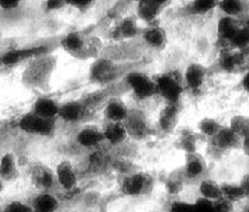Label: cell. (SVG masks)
<instances>
[{"instance_id": "obj_1", "label": "cell", "mask_w": 249, "mask_h": 212, "mask_svg": "<svg viewBox=\"0 0 249 212\" xmlns=\"http://www.w3.org/2000/svg\"><path fill=\"white\" fill-rule=\"evenodd\" d=\"M57 60L53 56L43 54L30 60L21 76L23 86L30 90H45L49 87Z\"/></svg>"}, {"instance_id": "obj_2", "label": "cell", "mask_w": 249, "mask_h": 212, "mask_svg": "<svg viewBox=\"0 0 249 212\" xmlns=\"http://www.w3.org/2000/svg\"><path fill=\"white\" fill-rule=\"evenodd\" d=\"M153 80L156 95L162 97L167 103L178 105L184 93L183 80H179L172 73L160 74Z\"/></svg>"}, {"instance_id": "obj_3", "label": "cell", "mask_w": 249, "mask_h": 212, "mask_svg": "<svg viewBox=\"0 0 249 212\" xmlns=\"http://www.w3.org/2000/svg\"><path fill=\"white\" fill-rule=\"evenodd\" d=\"M19 129L25 134L32 135H41L48 137L54 134L55 119H47L40 117L34 113H28L20 118L18 122Z\"/></svg>"}, {"instance_id": "obj_4", "label": "cell", "mask_w": 249, "mask_h": 212, "mask_svg": "<svg viewBox=\"0 0 249 212\" xmlns=\"http://www.w3.org/2000/svg\"><path fill=\"white\" fill-rule=\"evenodd\" d=\"M153 179L145 173H134L126 175L121 182V191L124 195L136 198L142 197L151 190Z\"/></svg>"}, {"instance_id": "obj_5", "label": "cell", "mask_w": 249, "mask_h": 212, "mask_svg": "<svg viewBox=\"0 0 249 212\" xmlns=\"http://www.w3.org/2000/svg\"><path fill=\"white\" fill-rule=\"evenodd\" d=\"M126 83L133 95L140 100L150 99L156 95L153 78L143 71H131L126 76Z\"/></svg>"}, {"instance_id": "obj_6", "label": "cell", "mask_w": 249, "mask_h": 212, "mask_svg": "<svg viewBox=\"0 0 249 212\" xmlns=\"http://www.w3.org/2000/svg\"><path fill=\"white\" fill-rule=\"evenodd\" d=\"M208 71L206 67L199 62H191L185 68L183 76L184 87L193 93H197L202 89L205 81L207 79Z\"/></svg>"}, {"instance_id": "obj_7", "label": "cell", "mask_w": 249, "mask_h": 212, "mask_svg": "<svg viewBox=\"0 0 249 212\" xmlns=\"http://www.w3.org/2000/svg\"><path fill=\"white\" fill-rule=\"evenodd\" d=\"M183 173L187 180H202L207 170V163L204 157L197 151L186 153L185 163L183 167Z\"/></svg>"}, {"instance_id": "obj_8", "label": "cell", "mask_w": 249, "mask_h": 212, "mask_svg": "<svg viewBox=\"0 0 249 212\" xmlns=\"http://www.w3.org/2000/svg\"><path fill=\"white\" fill-rule=\"evenodd\" d=\"M30 181L35 188L46 191L53 185L54 175L51 169L42 162H34L29 168Z\"/></svg>"}, {"instance_id": "obj_9", "label": "cell", "mask_w": 249, "mask_h": 212, "mask_svg": "<svg viewBox=\"0 0 249 212\" xmlns=\"http://www.w3.org/2000/svg\"><path fill=\"white\" fill-rule=\"evenodd\" d=\"M43 54H47V48L43 46L20 48V49L8 51V53L3 55L1 61L6 66H15L17 63L31 60Z\"/></svg>"}, {"instance_id": "obj_10", "label": "cell", "mask_w": 249, "mask_h": 212, "mask_svg": "<svg viewBox=\"0 0 249 212\" xmlns=\"http://www.w3.org/2000/svg\"><path fill=\"white\" fill-rule=\"evenodd\" d=\"M116 67L109 59H99L93 62L89 71V77L95 83H107L114 79Z\"/></svg>"}, {"instance_id": "obj_11", "label": "cell", "mask_w": 249, "mask_h": 212, "mask_svg": "<svg viewBox=\"0 0 249 212\" xmlns=\"http://www.w3.org/2000/svg\"><path fill=\"white\" fill-rule=\"evenodd\" d=\"M60 45L67 54L74 56V57H80L88 50L89 43H88L86 37L81 33L71 31V33H68L63 36Z\"/></svg>"}, {"instance_id": "obj_12", "label": "cell", "mask_w": 249, "mask_h": 212, "mask_svg": "<svg viewBox=\"0 0 249 212\" xmlns=\"http://www.w3.org/2000/svg\"><path fill=\"white\" fill-rule=\"evenodd\" d=\"M124 125L127 130L128 135L135 139H143L148 135L150 127H148L147 120L143 113L141 111H130Z\"/></svg>"}, {"instance_id": "obj_13", "label": "cell", "mask_w": 249, "mask_h": 212, "mask_svg": "<svg viewBox=\"0 0 249 212\" xmlns=\"http://www.w3.org/2000/svg\"><path fill=\"white\" fill-rule=\"evenodd\" d=\"M55 177L64 190L71 191L78 186V174L73 165L68 160H62L55 168Z\"/></svg>"}, {"instance_id": "obj_14", "label": "cell", "mask_w": 249, "mask_h": 212, "mask_svg": "<svg viewBox=\"0 0 249 212\" xmlns=\"http://www.w3.org/2000/svg\"><path fill=\"white\" fill-rule=\"evenodd\" d=\"M215 147L222 151H231L240 148L242 138L232 131L230 127H222L214 138Z\"/></svg>"}, {"instance_id": "obj_15", "label": "cell", "mask_w": 249, "mask_h": 212, "mask_svg": "<svg viewBox=\"0 0 249 212\" xmlns=\"http://www.w3.org/2000/svg\"><path fill=\"white\" fill-rule=\"evenodd\" d=\"M130 114L126 103L120 98H112L107 102L103 110V116L107 121L124 122Z\"/></svg>"}, {"instance_id": "obj_16", "label": "cell", "mask_w": 249, "mask_h": 212, "mask_svg": "<svg viewBox=\"0 0 249 212\" xmlns=\"http://www.w3.org/2000/svg\"><path fill=\"white\" fill-rule=\"evenodd\" d=\"M84 115H86V106L77 100H72L60 105L58 117L61 118L64 122L77 123L84 118Z\"/></svg>"}, {"instance_id": "obj_17", "label": "cell", "mask_w": 249, "mask_h": 212, "mask_svg": "<svg viewBox=\"0 0 249 212\" xmlns=\"http://www.w3.org/2000/svg\"><path fill=\"white\" fill-rule=\"evenodd\" d=\"M142 37L146 45L155 50H162L167 43V34L160 26L151 23L143 30Z\"/></svg>"}, {"instance_id": "obj_18", "label": "cell", "mask_w": 249, "mask_h": 212, "mask_svg": "<svg viewBox=\"0 0 249 212\" xmlns=\"http://www.w3.org/2000/svg\"><path fill=\"white\" fill-rule=\"evenodd\" d=\"M104 141L110 143L112 146H119L123 143L128 137L127 130L124 122H110L107 121V125L102 129Z\"/></svg>"}, {"instance_id": "obj_19", "label": "cell", "mask_w": 249, "mask_h": 212, "mask_svg": "<svg viewBox=\"0 0 249 212\" xmlns=\"http://www.w3.org/2000/svg\"><path fill=\"white\" fill-rule=\"evenodd\" d=\"M103 141L102 129L95 126L83 127L77 135V142L83 148H95Z\"/></svg>"}, {"instance_id": "obj_20", "label": "cell", "mask_w": 249, "mask_h": 212, "mask_svg": "<svg viewBox=\"0 0 249 212\" xmlns=\"http://www.w3.org/2000/svg\"><path fill=\"white\" fill-rule=\"evenodd\" d=\"M60 105L50 97H40L34 102L31 113L47 119H55L58 117Z\"/></svg>"}, {"instance_id": "obj_21", "label": "cell", "mask_w": 249, "mask_h": 212, "mask_svg": "<svg viewBox=\"0 0 249 212\" xmlns=\"http://www.w3.org/2000/svg\"><path fill=\"white\" fill-rule=\"evenodd\" d=\"M245 62V55L242 50H227L220 55L219 67L225 73H235Z\"/></svg>"}, {"instance_id": "obj_22", "label": "cell", "mask_w": 249, "mask_h": 212, "mask_svg": "<svg viewBox=\"0 0 249 212\" xmlns=\"http://www.w3.org/2000/svg\"><path fill=\"white\" fill-rule=\"evenodd\" d=\"M17 159L13 153L5 154L0 159V179L6 182L14 181L19 177Z\"/></svg>"}, {"instance_id": "obj_23", "label": "cell", "mask_w": 249, "mask_h": 212, "mask_svg": "<svg viewBox=\"0 0 249 212\" xmlns=\"http://www.w3.org/2000/svg\"><path fill=\"white\" fill-rule=\"evenodd\" d=\"M240 25L237 22L236 18L223 16L217 23V35L218 38L224 42L231 43L232 38L235 37Z\"/></svg>"}, {"instance_id": "obj_24", "label": "cell", "mask_w": 249, "mask_h": 212, "mask_svg": "<svg viewBox=\"0 0 249 212\" xmlns=\"http://www.w3.org/2000/svg\"><path fill=\"white\" fill-rule=\"evenodd\" d=\"M178 121V105L167 103L166 107L160 111L159 116V126L165 133H170L176 127Z\"/></svg>"}, {"instance_id": "obj_25", "label": "cell", "mask_w": 249, "mask_h": 212, "mask_svg": "<svg viewBox=\"0 0 249 212\" xmlns=\"http://www.w3.org/2000/svg\"><path fill=\"white\" fill-rule=\"evenodd\" d=\"M198 191L200 197L203 200L208 202H216L222 199V189H220V183L216 182L213 179L203 178L200 180Z\"/></svg>"}, {"instance_id": "obj_26", "label": "cell", "mask_w": 249, "mask_h": 212, "mask_svg": "<svg viewBox=\"0 0 249 212\" xmlns=\"http://www.w3.org/2000/svg\"><path fill=\"white\" fill-rule=\"evenodd\" d=\"M32 212H57L59 200L49 193L38 194L32 201Z\"/></svg>"}, {"instance_id": "obj_27", "label": "cell", "mask_w": 249, "mask_h": 212, "mask_svg": "<svg viewBox=\"0 0 249 212\" xmlns=\"http://www.w3.org/2000/svg\"><path fill=\"white\" fill-rule=\"evenodd\" d=\"M162 7L153 0H143L138 3V17L146 23H153L159 17Z\"/></svg>"}, {"instance_id": "obj_28", "label": "cell", "mask_w": 249, "mask_h": 212, "mask_svg": "<svg viewBox=\"0 0 249 212\" xmlns=\"http://www.w3.org/2000/svg\"><path fill=\"white\" fill-rule=\"evenodd\" d=\"M139 34V26L135 19L126 17L122 19L114 28L113 36L116 39H130Z\"/></svg>"}, {"instance_id": "obj_29", "label": "cell", "mask_w": 249, "mask_h": 212, "mask_svg": "<svg viewBox=\"0 0 249 212\" xmlns=\"http://www.w3.org/2000/svg\"><path fill=\"white\" fill-rule=\"evenodd\" d=\"M220 189H222V199L226 200V201L232 203H239L243 201L245 198V193L243 188L240 187L239 182H225L220 183Z\"/></svg>"}, {"instance_id": "obj_30", "label": "cell", "mask_w": 249, "mask_h": 212, "mask_svg": "<svg viewBox=\"0 0 249 212\" xmlns=\"http://www.w3.org/2000/svg\"><path fill=\"white\" fill-rule=\"evenodd\" d=\"M218 1L219 0H192L187 7V11L195 16L206 15L217 8Z\"/></svg>"}, {"instance_id": "obj_31", "label": "cell", "mask_w": 249, "mask_h": 212, "mask_svg": "<svg viewBox=\"0 0 249 212\" xmlns=\"http://www.w3.org/2000/svg\"><path fill=\"white\" fill-rule=\"evenodd\" d=\"M218 9L222 11L224 16L235 18L245 10V3L243 0H219Z\"/></svg>"}, {"instance_id": "obj_32", "label": "cell", "mask_w": 249, "mask_h": 212, "mask_svg": "<svg viewBox=\"0 0 249 212\" xmlns=\"http://www.w3.org/2000/svg\"><path fill=\"white\" fill-rule=\"evenodd\" d=\"M222 127L223 126L220 125L216 119L211 117H205L198 122L197 129L199 131V134H202L205 137L213 139L216 135H217Z\"/></svg>"}, {"instance_id": "obj_33", "label": "cell", "mask_w": 249, "mask_h": 212, "mask_svg": "<svg viewBox=\"0 0 249 212\" xmlns=\"http://www.w3.org/2000/svg\"><path fill=\"white\" fill-rule=\"evenodd\" d=\"M186 181L185 175H184L183 170L180 171H173L166 179V190L171 194H178L180 190L183 189L184 183Z\"/></svg>"}, {"instance_id": "obj_34", "label": "cell", "mask_w": 249, "mask_h": 212, "mask_svg": "<svg viewBox=\"0 0 249 212\" xmlns=\"http://www.w3.org/2000/svg\"><path fill=\"white\" fill-rule=\"evenodd\" d=\"M228 127L235 131L240 138H243L245 135L249 133V118L243 115H236L231 119Z\"/></svg>"}, {"instance_id": "obj_35", "label": "cell", "mask_w": 249, "mask_h": 212, "mask_svg": "<svg viewBox=\"0 0 249 212\" xmlns=\"http://www.w3.org/2000/svg\"><path fill=\"white\" fill-rule=\"evenodd\" d=\"M230 45L234 47V49L244 51L249 46V26H240L235 37L232 38Z\"/></svg>"}, {"instance_id": "obj_36", "label": "cell", "mask_w": 249, "mask_h": 212, "mask_svg": "<svg viewBox=\"0 0 249 212\" xmlns=\"http://www.w3.org/2000/svg\"><path fill=\"white\" fill-rule=\"evenodd\" d=\"M179 146L185 153L196 151V137L194 133L191 131H184L179 138Z\"/></svg>"}, {"instance_id": "obj_37", "label": "cell", "mask_w": 249, "mask_h": 212, "mask_svg": "<svg viewBox=\"0 0 249 212\" xmlns=\"http://www.w3.org/2000/svg\"><path fill=\"white\" fill-rule=\"evenodd\" d=\"M168 212H196L195 203H190L185 201L173 202Z\"/></svg>"}, {"instance_id": "obj_38", "label": "cell", "mask_w": 249, "mask_h": 212, "mask_svg": "<svg viewBox=\"0 0 249 212\" xmlns=\"http://www.w3.org/2000/svg\"><path fill=\"white\" fill-rule=\"evenodd\" d=\"M3 212H32V208L21 201H13L8 203Z\"/></svg>"}, {"instance_id": "obj_39", "label": "cell", "mask_w": 249, "mask_h": 212, "mask_svg": "<svg viewBox=\"0 0 249 212\" xmlns=\"http://www.w3.org/2000/svg\"><path fill=\"white\" fill-rule=\"evenodd\" d=\"M94 0H66L67 6H70L78 10H86L93 5Z\"/></svg>"}, {"instance_id": "obj_40", "label": "cell", "mask_w": 249, "mask_h": 212, "mask_svg": "<svg viewBox=\"0 0 249 212\" xmlns=\"http://www.w3.org/2000/svg\"><path fill=\"white\" fill-rule=\"evenodd\" d=\"M66 6V0H46V9L49 11L59 10Z\"/></svg>"}, {"instance_id": "obj_41", "label": "cell", "mask_w": 249, "mask_h": 212, "mask_svg": "<svg viewBox=\"0 0 249 212\" xmlns=\"http://www.w3.org/2000/svg\"><path fill=\"white\" fill-rule=\"evenodd\" d=\"M22 0H0V8L3 10H14L20 6Z\"/></svg>"}, {"instance_id": "obj_42", "label": "cell", "mask_w": 249, "mask_h": 212, "mask_svg": "<svg viewBox=\"0 0 249 212\" xmlns=\"http://www.w3.org/2000/svg\"><path fill=\"white\" fill-rule=\"evenodd\" d=\"M239 185H240V187L243 188L244 193H245V198L249 199V173H246L244 175L242 180H240Z\"/></svg>"}, {"instance_id": "obj_43", "label": "cell", "mask_w": 249, "mask_h": 212, "mask_svg": "<svg viewBox=\"0 0 249 212\" xmlns=\"http://www.w3.org/2000/svg\"><path fill=\"white\" fill-rule=\"evenodd\" d=\"M240 148H242L244 154L249 158V133L247 135H245L242 138V145H240Z\"/></svg>"}, {"instance_id": "obj_44", "label": "cell", "mask_w": 249, "mask_h": 212, "mask_svg": "<svg viewBox=\"0 0 249 212\" xmlns=\"http://www.w3.org/2000/svg\"><path fill=\"white\" fill-rule=\"evenodd\" d=\"M242 87L243 89L246 91L247 94H249V69L245 73V75L243 76L242 79Z\"/></svg>"}, {"instance_id": "obj_45", "label": "cell", "mask_w": 249, "mask_h": 212, "mask_svg": "<svg viewBox=\"0 0 249 212\" xmlns=\"http://www.w3.org/2000/svg\"><path fill=\"white\" fill-rule=\"evenodd\" d=\"M239 203H242V205L239 207L238 212H249V199H244Z\"/></svg>"}, {"instance_id": "obj_46", "label": "cell", "mask_w": 249, "mask_h": 212, "mask_svg": "<svg viewBox=\"0 0 249 212\" xmlns=\"http://www.w3.org/2000/svg\"><path fill=\"white\" fill-rule=\"evenodd\" d=\"M153 1L163 8V7H165L168 2L171 1V0H153Z\"/></svg>"}, {"instance_id": "obj_47", "label": "cell", "mask_w": 249, "mask_h": 212, "mask_svg": "<svg viewBox=\"0 0 249 212\" xmlns=\"http://www.w3.org/2000/svg\"><path fill=\"white\" fill-rule=\"evenodd\" d=\"M133 1H135V2H141V1H143V0H133Z\"/></svg>"}, {"instance_id": "obj_48", "label": "cell", "mask_w": 249, "mask_h": 212, "mask_svg": "<svg viewBox=\"0 0 249 212\" xmlns=\"http://www.w3.org/2000/svg\"><path fill=\"white\" fill-rule=\"evenodd\" d=\"M0 212H3V210L1 209V208H0Z\"/></svg>"}, {"instance_id": "obj_49", "label": "cell", "mask_w": 249, "mask_h": 212, "mask_svg": "<svg viewBox=\"0 0 249 212\" xmlns=\"http://www.w3.org/2000/svg\"><path fill=\"white\" fill-rule=\"evenodd\" d=\"M247 25H248V26H249V19H248V23H247Z\"/></svg>"}, {"instance_id": "obj_50", "label": "cell", "mask_w": 249, "mask_h": 212, "mask_svg": "<svg viewBox=\"0 0 249 212\" xmlns=\"http://www.w3.org/2000/svg\"><path fill=\"white\" fill-rule=\"evenodd\" d=\"M228 212H234V211H228Z\"/></svg>"}]
</instances>
